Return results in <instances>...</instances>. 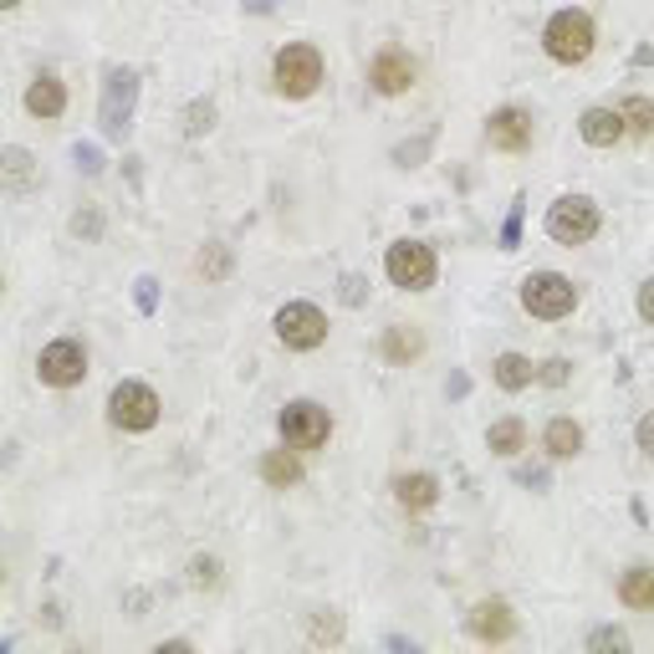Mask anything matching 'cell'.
I'll list each match as a JSON object with an SVG mask.
<instances>
[{
	"label": "cell",
	"mask_w": 654,
	"mask_h": 654,
	"mask_svg": "<svg viewBox=\"0 0 654 654\" xmlns=\"http://www.w3.org/2000/svg\"><path fill=\"white\" fill-rule=\"evenodd\" d=\"M521 446H527V425H521L517 415L496 419V425L486 430V450H490V455H517Z\"/></svg>",
	"instance_id": "obj_22"
},
{
	"label": "cell",
	"mask_w": 654,
	"mask_h": 654,
	"mask_svg": "<svg viewBox=\"0 0 654 654\" xmlns=\"http://www.w3.org/2000/svg\"><path fill=\"white\" fill-rule=\"evenodd\" d=\"M302 450H267V455H261V481H267V486H297L302 481V461H297Z\"/></svg>",
	"instance_id": "obj_19"
},
{
	"label": "cell",
	"mask_w": 654,
	"mask_h": 654,
	"mask_svg": "<svg viewBox=\"0 0 654 654\" xmlns=\"http://www.w3.org/2000/svg\"><path fill=\"white\" fill-rule=\"evenodd\" d=\"M138 307H144V313H149V307H154V282H149V277L138 282Z\"/></svg>",
	"instance_id": "obj_34"
},
{
	"label": "cell",
	"mask_w": 654,
	"mask_h": 654,
	"mask_svg": "<svg viewBox=\"0 0 654 654\" xmlns=\"http://www.w3.org/2000/svg\"><path fill=\"white\" fill-rule=\"evenodd\" d=\"M194 271H200L205 282H225V277H230V246H221V240H210L205 251L194 256Z\"/></svg>",
	"instance_id": "obj_24"
},
{
	"label": "cell",
	"mask_w": 654,
	"mask_h": 654,
	"mask_svg": "<svg viewBox=\"0 0 654 654\" xmlns=\"http://www.w3.org/2000/svg\"><path fill=\"white\" fill-rule=\"evenodd\" d=\"M313 644H338L342 640V613H317L313 624H307Z\"/></svg>",
	"instance_id": "obj_26"
},
{
	"label": "cell",
	"mask_w": 654,
	"mask_h": 654,
	"mask_svg": "<svg viewBox=\"0 0 654 654\" xmlns=\"http://www.w3.org/2000/svg\"><path fill=\"white\" fill-rule=\"evenodd\" d=\"M190 583H194V588H221V563H215V557H194V563H190Z\"/></svg>",
	"instance_id": "obj_27"
},
{
	"label": "cell",
	"mask_w": 654,
	"mask_h": 654,
	"mask_svg": "<svg viewBox=\"0 0 654 654\" xmlns=\"http://www.w3.org/2000/svg\"><path fill=\"white\" fill-rule=\"evenodd\" d=\"M583 144H594V149H613L619 138H624V119H619V108H588L578 123Z\"/></svg>",
	"instance_id": "obj_14"
},
{
	"label": "cell",
	"mask_w": 654,
	"mask_h": 654,
	"mask_svg": "<svg viewBox=\"0 0 654 654\" xmlns=\"http://www.w3.org/2000/svg\"><path fill=\"white\" fill-rule=\"evenodd\" d=\"M521 307L542 323H557L578 307V286L567 282L563 271H532L527 282H521Z\"/></svg>",
	"instance_id": "obj_4"
},
{
	"label": "cell",
	"mask_w": 654,
	"mask_h": 654,
	"mask_svg": "<svg viewBox=\"0 0 654 654\" xmlns=\"http://www.w3.org/2000/svg\"><path fill=\"white\" fill-rule=\"evenodd\" d=\"M271 77H277V92H286V98H313L323 82V52L313 42H286L271 61Z\"/></svg>",
	"instance_id": "obj_2"
},
{
	"label": "cell",
	"mask_w": 654,
	"mask_h": 654,
	"mask_svg": "<svg viewBox=\"0 0 654 654\" xmlns=\"http://www.w3.org/2000/svg\"><path fill=\"white\" fill-rule=\"evenodd\" d=\"M619 119H624V134H640V138L654 134V103L650 98H640V92L619 103Z\"/></svg>",
	"instance_id": "obj_23"
},
{
	"label": "cell",
	"mask_w": 654,
	"mask_h": 654,
	"mask_svg": "<svg viewBox=\"0 0 654 654\" xmlns=\"http://www.w3.org/2000/svg\"><path fill=\"white\" fill-rule=\"evenodd\" d=\"M184 119H190V123H184V134H190V138L210 134V128H215V103H194Z\"/></svg>",
	"instance_id": "obj_28"
},
{
	"label": "cell",
	"mask_w": 654,
	"mask_h": 654,
	"mask_svg": "<svg viewBox=\"0 0 654 654\" xmlns=\"http://www.w3.org/2000/svg\"><path fill=\"white\" fill-rule=\"evenodd\" d=\"M327 435H332V415L313 399H292L282 409V440L292 450H323Z\"/></svg>",
	"instance_id": "obj_8"
},
{
	"label": "cell",
	"mask_w": 654,
	"mask_h": 654,
	"mask_svg": "<svg viewBox=\"0 0 654 654\" xmlns=\"http://www.w3.org/2000/svg\"><path fill=\"white\" fill-rule=\"evenodd\" d=\"M542 450H548L552 461H573V455L583 450V425H578V419H567V415L548 419V430H542Z\"/></svg>",
	"instance_id": "obj_16"
},
{
	"label": "cell",
	"mask_w": 654,
	"mask_h": 654,
	"mask_svg": "<svg viewBox=\"0 0 654 654\" xmlns=\"http://www.w3.org/2000/svg\"><path fill=\"white\" fill-rule=\"evenodd\" d=\"M419 353H425V332H419V327L394 323L384 332V358L388 363H409V358H419Z\"/></svg>",
	"instance_id": "obj_21"
},
{
	"label": "cell",
	"mask_w": 654,
	"mask_h": 654,
	"mask_svg": "<svg viewBox=\"0 0 654 654\" xmlns=\"http://www.w3.org/2000/svg\"><path fill=\"white\" fill-rule=\"evenodd\" d=\"M542 46H548L552 61H563V67H578V61L594 57L598 46V31H594V15L588 11H557L542 31Z\"/></svg>",
	"instance_id": "obj_1"
},
{
	"label": "cell",
	"mask_w": 654,
	"mask_h": 654,
	"mask_svg": "<svg viewBox=\"0 0 654 654\" xmlns=\"http://www.w3.org/2000/svg\"><path fill=\"white\" fill-rule=\"evenodd\" d=\"M369 88L379 92V98H399V92H409L415 88V61L404 57V52H379L373 57V67H369Z\"/></svg>",
	"instance_id": "obj_11"
},
{
	"label": "cell",
	"mask_w": 654,
	"mask_h": 654,
	"mask_svg": "<svg viewBox=\"0 0 654 654\" xmlns=\"http://www.w3.org/2000/svg\"><path fill=\"white\" fill-rule=\"evenodd\" d=\"M26 179H31V154L5 149V184H11V190H26Z\"/></svg>",
	"instance_id": "obj_25"
},
{
	"label": "cell",
	"mask_w": 654,
	"mask_h": 654,
	"mask_svg": "<svg viewBox=\"0 0 654 654\" xmlns=\"http://www.w3.org/2000/svg\"><path fill=\"white\" fill-rule=\"evenodd\" d=\"M598 225H604V215L588 194H563L548 205V236L557 246H588L598 236Z\"/></svg>",
	"instance_id": "obj_3"
},
{
	"label": "cell",
	"mask_w": 654,
	"mask_h": 654,
	"mask_svg": "<svg viewBox=\"0 0 654 654\" xmlns=\"http://www.w3.org/2000/svg\"><path fill=\"white\" fill-rule=\"evenodd\" d=\"M640 317H644V323L654 327V277H650V282L640 286Z\"/></svg>",
	"instance_id": "obj_33"
},
{
	"label": "cell",
	"mask_w": 654,
	"mask_h": 654,
	"mask_svg": "<svg viewBox=\"0 0 654 654\" xmlns=\"http://www.w3.org/2000/svg\"><path fill=\"white\" fill-rule=\"evenodd\" d=\"M384 271L399 292H430L440 267H435V251L425 240H394L384 251Z\"/></svg>",
	"instance_id": "obj_5"
},
{
	"label": "cell",
	"mask_w": 654,
	"mask_h": 654,
	"mask_svg": "<svg viewBox=\"0 0 654 654\" xmlns=\"http://www.w3.org/2000/svg\"><path fill=\"white\" fill-rule=\"evenodd\" d=\"M619 598H624L629 609H640V613H654V567L650 563H634L619 578Z\"/></svg>",
	"instance_id": "obj_18"
},
{
	"label": "cell",
	"mask_w": 654,
	"mask_h": 654,
	"mask_svg": "<svg viewBox=\"0 0 654 654\" xmlns=\"http://www.w3.org/2000/svg\"><path fill=\"white\" fill-rule=\"evenodd\" d=\"M0 5H5V11H15V5H21V0H0Z\"/></svg>",
	"instance_id": "obj_35"
},
{
	"label": "cell",
	"mask_w": 654,
	"mask_h": 654,
	"mask_svg": "<svg viewBox=\"0 0 654 654\" xmlns=\"http://www.w3.org/2000/svg\"><path fill=\"white\" fill-rule=\"evenodd\" d=\"M108 419L128 435L154 430V425H159V394H154L149 384H134V379H128V384H119L108 394Z\"/></svg>",
	"instance_id": "obj_6"
},
{
	"label": "cell",
	"mask_w": 654,
	"mask_h": 654,
	"mask_svg": "<svg viewBox=\"0 0 654 654\" xmlns=\"http://www.w3.org/2000/svg\"><path fill=\"white\" fill-rule=\"evenodd\" d=\"M490 379L506 388V394H517V388H527L537 379V369H532V358H521V353H501L496 363H490Z\"/></svg>",
	"instance_id": "obj_20"
},
{
	"label": "cell",
	"mask_w": 654,
	"mask_h": 654,
	"mask_svg": "<svg viewBox=\"0 0 654 654\" xmlns=\"http://www.w3.org/2000/svg\"><path fill=\"white\" fill-rule=\"evenodd\" d=\"M465 629H471L481 644H506L517 634V613H511L506 598H481L476 609L465 613Z\"/></svg>",
	"instance_id": "obj_10"
},
{
	"label": "cell",
	"mask_w": 654,
	"mask_h": 654,
	"mask_svg": "<svg viewBox=\"0 0 654 654\" xmlns=\"http://www.w3.org/2000/svg\"><path fill=\"white\" fill-rule=\"evenodd\" d=\"M394 501H399L404 511H430V506L440 501V481H435L430 471H415V476H394Z\"/></svg>",
	"instance_id": "obj_15"
},
{
	"label": "cell",
	"mask_w": 654,
	"mask_h": 654,
	"mask_svg": "<svg viewBox=\"0 0 654 654\" xmlns=\"http://www.w3.org/2000/svg\"><path fill=\"white\" fill-rule=\"evenodd\" d=\"M134 88H138V77H134V72H113V77H108V103H103V123H108V134H123V128H128V108H134Z\"/></svg>",
	"instance_id": "obj_13"
},
{
	"label": "cell",
	"mask_w": 654,
	"mask_h": 654,
	"mask_svg": "<svg viewBox=\"0 0 654 654\" xmlns=\"http://www.w3.org/2000/svg\"><path fill=\"white\" fill-rule=\"evenodd\" d=\"M567 373H573V363H567V358H548L537 379H542V384H552V388H563V384H567Z\"/></svg>",
	"instance_id": "obj_30"
},
{
	"label": "cell",
	"mask_w": 654,
	"mask_h": 654,
	"mask_svg": "<svg viewBox=\"0 0 654 654\" xmlns=\"http://www.w3.org/2000/svg\"><path fill=\"white\" fill-rule=\"evenodd\" d=\"M486 134L496 149L506 154H521L527 144H532V113H521V108H496L486 123Z\"/></svg>",
	"instance_id": "obj_12"
},
{
	"label": "cell",
	"mask_w": 654,
	"mask_h": 654,
	"mask_svg": "<svg viewBox=\"0 0 654 654\" xmlns=\"http://www.w3.org/2000/svg\"><path fill=\"white\" fill-rule=\"evenodd\" d=\"M634 440H640V450H644V455H650V461H654V409L640 419V430H634Z\"/></svg>",
	"instance_id": "obj_31"
},
{
	"label": "cell",
	"mask_w": 654,
	"mask_h": 654,
	"mask_svg": "<svg viewBox=\"0 0 654 654\" xmlns=\"http://www.w3.org/2000/svg\"><path fill=\"white\" fill-rule=\"evenodd\" d=\"M277 338L292 348V353H313L327 342V313L317 302H286L277 313Z\"/></svg>",
	"instance_id": "obj_7"
},
{
	"label": "cell",
	"mask_w": 654,
	"mask_h": 654,
	"mask_svg": "<svg viewBox=\"0 0 654 654\" xmlns=\"http://www.w3.org/2000/svg\"><path fill=\"white\" fill-rule=\"evenodd\" d=\"M36 373H42V384H52V388H77L88 379V348L77 338L46 342L42 358H36Z\"/></svg>",
	"instance_id": "obj_9"
},
{
	"label": "cell",
	"mask_w": 654,
	"mask_h": 654,
	"mask_svg": "<svg viewBox=\"0 0 654 654\" xmlns=\"http://www.w3.org/2000/svg\"><path fill=\"white\" fill-rule=\"evenodd\" d=\"M588 650H613V654H624V650H629V634H624V629H594V634H588Z\"/></svg>",
	"instance_id": "obj_29"
},
{
	"label": "cell",
	"mask_w": 654,
	"mask_h": 654,
	"mask_svg": "<svg viewBox=\"0 0 654 654\" xmlns=\"http://www.w3.org/2000/svg\"><path fill=\"white\" fill-rule=\"evenodd\" d=\"M342 302H348V307L363 302V277H342Z\"/></svg>",
	"instance_id": "obj_32"
},
{
	"label": "cell",
	"mask_w": 654,
	"mask_h": 654,
	"mask_svg": "<svg viewBox=\"0 0 654 654\" xmlns=\"http://www.w3.org/2000/svg\"><path fill=\"white\" fill-rule=\"evenodd\" d=\"M61 108H67V88H61V77L42 72L26 88V113H36V119H61Z\"/></svg>",
	"instance_id": "obj_17"
}]
</instances>
